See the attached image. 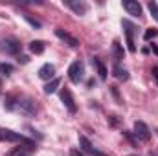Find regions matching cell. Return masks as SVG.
I'll list each match as a JSON object with an SVG mask.
<instances>
[{"mask_svg":"<svg viewBox=\"0 0 158 156\" xmlns=\"http://www.w3.org/2000/svg\"><path fill=\"white\" fill-rule=\"evenodd\" d=\"M0 142H15V143H22L26 147H35L33 140H28L20 132H13L9 129H0Z\"/></svg>","mask_w":158,"mask_h":156,"instance_id":"obj_1","label":"cell"},{"mask_svg":"<svg viewBox=\"0 0 158 156\" xmlns=\"http://www.w3.org/2000/svg\"><path fill=\"white\" fill-rule=\"evenodd\" d=\"M68 77L72 83H81L83 77H85V64L81 63V61H76V63H72L70 64V68H68Z\"/></svg>","mask_w":158,"mask_h":156,"instance_id":"obj_2","label":"cell"},{"mask_svg":"<svg viewBox=\"0 0 158 156\" xmlns=\"http://www.w3.org/2000/svg\"><path fill=\"white\" fill-rule=\"evenodd\" d=\"M0 50H2V51H6V53L15 55V53H19V51H20V42L15 39V37H6V39L0 40Z\"/></svg>","mask_w":158,"mask_h":156,"instance_id":"obj_3","label":"cell"},{"mask_svg":"<svg viewBox=\"0 0 158 156\" xmlns=\"http://www.w3.org/2000/svg\"><path fill=\"white\" fill-rule=\"evenodd\" d=\"M134 134L142 142H149L151 140V130H149V127L143 121H134Z\"/></svg>","mask_w":158,"mask_h":156,"instance_id":"obj_4","label":"cell"},{"mask_svg":"<svg viewBox=\"0 0 158 156\" xmlns=\"http://www.w3.org/2000/svg\"><path fill=\"white\" fill-rule=\"evenodd\" d=\"M121 6H123V9H125L129 15H132V17H140V15H142V6H140L138 2H134V0H123Z\"/></svg>","mask_w":158,"mask_h":156,"instance_id":"obj_5","label":"cell"},{"mask_svg":"<svg viewBox=\"0 0 158 156\" xmlns=\"http://www.w3.org/2000/svg\"><path fill=\"white\" fill-rule=\"evenodd\" d=\"M59 96H61V101L64 103V107H66L70 112H76V110H77L76 101H74V97H72V94H70V90H68V88H63Z\"/></svg>","mask_w":158,"mask_h":156,"instance_id":"obj_6","label":"cell"},{"mask_svg":"<svg viewBox=\"0 0 158 156\" xmlns=\"http://www.w3.org/2000/svg\"><path fill=\"white\" fill-rule=\"evenodd\" d=\"M39 77L44 79V81H52V79H55V66L50 64V63L42 64V66L39 68Z\"/></svg>","mask_w":158,"mask_h":156,"instance_id":"obj_7","label":"cell"},{"mask_svg":"<svg viewBox=\"0 0 158 156\" xmlns=\"http://www.w3.org/2000/svg\"><path fill=\"white\" fill-rule=\"evenodd\" d=\"M55 35H57L61 40H64L68 46H72V48H77V46H79V40L76 39V37H72L70 33H66L64 30H61V28H57V30H55Z\"/></svg>","mask_w":158,"mask_h":156,"instance_id":"obj_8","label":"cell"},{"mask_svg":"<svg viewBox=\"0 0 158 156\" xmlns=\"http://www.w3.org/2000/svg\"><path fill=\"white\" fill-rule=\"evenodd\" d=\"M123 28H127V30H125V37H127V48H129V51H136L134 39H132V30H134V26H132L131 22L123 20Z\"/></svg>","mask_w":158,"mask_h":156,"instance_id":"obj_9","label":"cell"},{"mask_svg":"<svg viewBox=\"0 0 158 156\" xmlns=\"http://www.w3.org/2000/svg\"><path fill=\"white\" fill-rule=\"evenodd\" d=\"M19 109L24 110L26 114H35V112H37V107H35V103H33L30 97H22V99H19Z\"/></svg>","mask_w":158,"mask_h":156,"instance_id":"obj_10","label":"cell"},{"mask_svg":"<svg viewBox=\"0 0 158 156\" xmlns=\"http://www.w3.org/2000/svg\"><path fill=\"white\" fill-rule=\"evenodd\" d=\"M64 4L72 9V11H76L77 15H85L86 13V9H88V6L85 4V2H76V0H64Z\"/></svg>","mask_w":158,"mask_h":156,"instance_id":"obj_11","label":"cell"},{"mask_svg":"<svg viewBox=\"0 0 158 156\" xmlns=\"http://www.w3.org/2000/svg\"><path fill=\"white\" fill-rule=\"evenodd\" d=\"M79 147H81V151L83 153H88V154H96V149L92 147V143H90V140L88 138H85V136H79Z\"/></svg>","mask_w":158,"mask_h":156,"instance_id":"obj_12","label":"cell"},{"mask_svg":"<svg viewBox=\"0 0 158 156\" xmlns=\"http://www.w3.org/2000/svg\"><path fill=\"white\" fill-rule=\"evenodd\" d=\"M92 66H94V68H96V72L99 74V79H103V81L107 79V66H105L98 57H94V59H92Z\"/></svg>","mask_w":158,"mask_h":156,"instance_id":"obj_13","label":"cell"},{"mask_svg":"<svg viewBox=\"0 0 158 156\" xmlns=\"http://www.w3.org/2000/svg\"><path fill=\"white\" fill-rule=\"evenodd\" d=\"M59 86H61V79L59 77L52 79V81H48V83L44 84V94H53Z\"/></svg>","mask_w":158,"mask_h":156,"instance_id":"obj_14","label":"cell"},{"mask_svg":"<svg viewBox=\"0 0 158 156\" xmlns=\"http://www.w3.org/2000/svg\"><path fill=\"white\" fill-rule=\"evenodd\" d=\"M30 51L35 53V55H40L44 51V42L42 40H31L30 42Z\"/></svg>","mask_w":158,"mask_h":156,"instance_id":"obj_15","label":"cell"},{"mask_svg":"<svg viewBox=\"0 0 158 156\" xmlns=\"http://www.w3.org/2000/svg\"><path fill=\"white\" fill-rule=\"evenodd\" d=\"M112 72H114V77L119 79V81H127V79H129V72H127L123 66H119V64L114 66V70H112Z\"/></svg>","mask_w":158,"mask_h":156,"instance_id":"obj_16","label":"cell"},{"mask_svg":"<svg viewBox=\"0 0 158 156\" xmlns=\"http://www.w3.org/2000/svg\"><path fill=\"white\" fill-rule=\"evenodd\" d=\"M13 70H15V68H13L11 64H7V63H0V74H2V76H11Z\"/></svg>","mask_w":158,"mask_h":156,"instance_id":"obj_17","label":"cell"},{"mask_svg":"<svg viewBox=\"0 0 158 156\" xmlns=\"http://www.w3.org/2000/svg\"><path fill=\"white\" fill-rule=\"evenodd\" d=\"M158 37V30L156 28H149V30H145V33H143V39L145 40H153Z\"/></svg>","mask_w":158,"mask_h":156,"instance_id":"obj_18","label":"cell"},{"mask_svg":"<svg viewBox=\"0 0 158 156\" xmlns=\"http://www.w3.org/2000/svg\"><path fill=\"white\" fill-rule=\"evenodd\" d=\"M114 55H116V61L123 59V48H121L119 40H114Z\"/></svg>","mask_w":158,"mask_h":156,"instance_id":"obj_19","label":"cell"},{"mask_svg":"<svg viewBox=\"0 0 158 156\" xmlns=\"http://www.w3.org/2000/svg\"><path fill=\"white\" fill-rule=\"evenodd\" d=\"M147 7H149V11H151L153 18L158 20V4H156V2H149V4H147Z\"/></svg>","mask_w":158,"mask_h":156,"instance_id":"obj_20","label":"cell"},{"mask_svg":"<svg viewBox=\"0 0 158 156\" xmlns=\"http://www.w3.org/2000/svg\"><path fill=\"white\" fill-rule=\"evenodd\" d=\"M24 18H26L28 22H30V26H33V28H37V30H39L40 26H42V24H40L39 20H37V18H33V17H31V15H28V13L24 15Z\"/></svg>","mask_w":158,"mask_h":156,"instance_id":"obj_21","label":"cell"},{"mask_svg":"<svg viewBox=\"0 0 158 156\" xmlns=\"http://www.w3.org/2000/svg\"><path fill=\"white\" fill-rule=\"evenodd\" d=\"M11 156H30V153H26V151H22V149H19V151H15Z\"/></svg>","mask_w":158,"mask_h":156,"instance_id":"obj_22","label":"cell"},{"mask_svg":"<svg viewBox=\"0 0 158 156\" xmlns=\"http://www.w3.org/2000/svg\"><path fill=\"white\" fill-rule=\"evenodd\" d=\"M28 61H30V59H28V55H20V57H19V63H22V64H26Z\"/></svg>","mask_w":158,"mask_h":156,"instance_id":"obj_23","label":"cell"},{"mask_svg":"<svg viewBox=\"0 0 158 156\" xmlns=\"http://www.w3.org/2000/svg\"><path fill=\"white\" fill-rule=\"evenodd\" d=\"M70 156H83V154L79 153L77 149H72V151H70Z\"/></svg>","mask_w":158,"mask_h":156,"instance_id":"obj_24","label":"cell"},{"mask_svg":"<svg viewBox=\"0 0 158 156\" xmlns=\"http://www.w3.org/2000/svg\"><path fill=\"white\" fill-rule=\"evenodd\" d=\"M153 77L156 79V83H158V66H155V68H153Z\"/></svg>","mask_w":158,"mask_h":156,"instance_id":"obj_25","label":"cell"},{"mask_svg":"<svg viewBox=\"0 0 158 156\" xmlns=\"http://www.w3.org/2000/svg\"><path fill=\"white\" fill-rule=\"evenodd\" d=\"M151 50H153V53H155V55H158V46L155 44V42L151 44Z\"/></svg>","mask_w":158,"mask_h":156,"instance_id":"obj_26","label":"cell"},{"mask_svg":"<svg viewBox=\"0 0 158 156\" xmlns=\"http://www.w3.org/2000/svg\"><path fill=\"white\" fill-rule=\"evenodd\" d=\"M94 156H107V154H103V153H98V151H96V154Z\"/></svg>","mask_w":158,"mask_h":156,"instance_id":"obj_27","label":"cell"}]
</instances>
